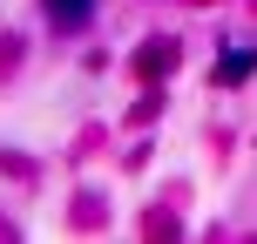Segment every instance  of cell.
Instances as JSON below:
<instances>
[{"label":"cell","instance_id":"6da1fadb","mask_svg":"<svg viewBox=\"0 0 257 244\" xmlns=\"http://www.w3.org/2000/svg\"><path fill=\"white\" fill-rule=\"evenodd\" d=\"M54 21H88V0H48Z\"/></svg>","mask_w":257,"mask_h":244},{"label":"cell","instance_id":"7a4b0ae2","mask_svg":"<svg viewBox=\"0 0 257 244\" xmlns=\"http://www.w3.org/2000/svg\"><path fill=\"white\" fill-rule=\"evenodd\" d=\"M244 75H250V48H237L230 61H223V82H244Z\"/></svg>","mask_w":257,"mask_h":244}]
</instances>
